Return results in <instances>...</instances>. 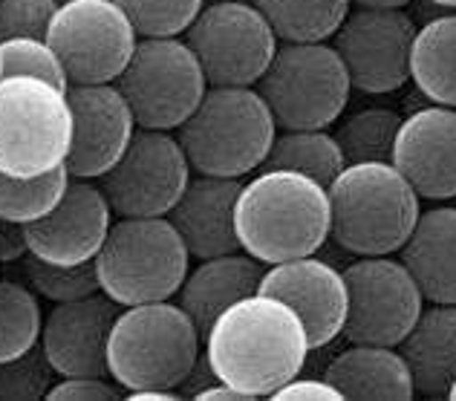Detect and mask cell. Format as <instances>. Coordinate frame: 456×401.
<instances>
[{"mask_svg": "<svg viewBox=\"0 0 456 401\" xmlns=\"http://www.w3.org/2000/svg\"><path fill=\"white\" fill-rule=\"evenodd\" d=\"M202 352L220 381L251 398H269L304 370L312 344L289 303L255 291L211 323L202 335Z\"/></svg>", "mask_w": 456, "mask_h": 401, "instance_id": "obj_1", "label": "cell"}, {"mask_svg": "<svg viewBox=\"0 0 456 401\" xmlns=\"http://www.w3.org/2000/svg\"><path fill=\"white\" fill-rule=\"evenodd\" d=\"M330 191L306 174L263 168L240 188V249L263 266L309 258L330 240Z\"/></svg>", "mask_w": 456, "mask_h": 401, "instance_id": "obj_2", "label": "cell"}, {"mask_svg": "<svg viewBox=\"0 0 456 401\" xmlns=\"http://www.w3.org/2000/svg\"><path fill=\"white\" fill-rule=\"evenodd\" d=\"M330 191V237L355 258L402 251L422 214V197L393 162H350Z\"/></svg>", "mask_w": 456, "mask_h": 401, "instance_id": "obj_3", "label": "cell"}, {"mask_svg": "<svg viewBox=\"0 0 456 401\" xmlns=\"http://www.w3.org/2000/svg\"><path fill=\"white\" fill-rule=\"evenodd\" d=\"M202 356V332L174 300L122 307L107 344L110 379L125 393L179 390Z\"/></svg>", "mask_w": 456, "mask_h": 401, "instance_id": "obj_4", "label": "cell"}, {"mask_svg": "<svg viewBox=\"0 0 456 401\" xmlns=\"http://www.w3.org/2000/svg\"><path fill=\"white\" fill-rule=\"evenodd\" d=\"M278 130L257 87H208L174 133L194 174L243 179L266 165Z\"/></svg>", "mask_w": 456, "mask_h": 401, "instance_id": "obj_5", "label": "cell"}, {"mask_svg": "<svg viewBox=\"0 0 456 401\" xmlns=\"http://www.w3.org/2000/svg\"><path fill=\"white\" fill-rule=\"evenodd\" d=\"M102 291L118 307L171 300L191 272V251L167 217H118L95 254Z\"/></svg>", "mask_w": 456, "mask_h": 401, "instance_id": "obj_6", "label": "cell"}, {"mask_svg": "<svg viewBox=\"0 0 456 401\" xmlns=\"http://www.w3.org/2000/svg\"><path fill=\"white\" fill-rule=\"evenodd\" d=\"M257 90L281 130H323L344 116L353 81L330 41L281 44Z\"/></svg>", "mask_w": 456, "mask_h": 401, "instance_id": "obj_7", "label": "cell"}, {"mask_svg": "<svg viewBox=\"0 0 456 401\" xmlns=\"http://www.w3.org/2000/svg\"><path fill=\"white\" fill-rule=\"evenodd\" d=\"M73 113L67 90L50 81L0 78V174L38 176L67 162Z\"/></svg>", "mask_w": 456, "mask_h": 401, "instance_id": "obj_8", "label": "cell"}, {"mask_svg": "<svg viewBox=\"0 0 456 401\" xmlns=\"http://www.w3.org/2000/svg\"><path fill=\"white\" fill-rule=\"evenodd\" d=\"M139 127L176 130L197 110L211 87L183 35L139 38L122 76L116 78Z\"/></svg>", "mask_w": 456, "mask_h": 401, "instance_id": "obj_9", "label": "cell"}, {"mask_svg": "<svg viewBox=\"0 0 456 401\" xmlns=\"http://www.w3.org/2000/svg\"><path fill=\"white\" fill-rule=\"evenodd\" d=\"M183 38L211 87H257L281 46L263 12L243 0L202 6Z\"/></svg>", "mask_w": 456, "mask_h": 401, "instance_id": "obj_10", "label": "cell"}, {"mask_svg": "<svg viewBox=\"0 0 456 401\" xmlns=\"http://www.w3.org/2000/svg\"><path fill=\"white\" fill-rule=\"evenodd\" d=\"M69 84H110L125 72L139 32L116 0H64L46 29Z\"/></svg>", "mask_w": 456, "mask_h": 401, "instance_id": "obj_11", "label": "cell"}, {"mask_svg": "<svg viewBox=\"0 0 456 401\" xmlns=\"http://www.w3.org/2000/svg\"><path fill=\"white\" fill-rule=\"evenodd\" d=\"M191 176L194 168L174 130L136 127L122 160L95 182L116 217H167Z\"/></svg>", "mask_w": 456, "mask_h": 401, "instance_id": "obj_12", "label": "cell"}, {"mask_svg": "<svg viewBox=\"0 0 456 401\" xmlns=\"http://www.w3.org/2000/svg\"><path fill=\"white\" fill-rule=\"evenodd\" d=\"M346 309L344 335L350 344L399 347L425 309V295L411 269L393 254L358 258L344 269Z\"/></svg>", "mask_w": 456, "mask_h": 401, "instance_id": "obj_13", "label": "cell"}, {"mask_svg": "<svg viewBox=\"0 0 456 401\" xmlns=\"http://www.w3.org/2000/svg\"><path fill=\"white\" fill-rule=\"evenodd\" d=\"M416 23L404 9H355L332 35L353 90L387 95L411 81Z\"/></svg>", "mask_w": 456, "mask_h": 401, "instance_id": "obj_14", "label": "cell"}, {"mask_svg": "<svg viewBox=\"0 0 456 401\" xmlns=\"http://www.w3.org/2000/svg\"><path fill=\"white\" fill-rule=\"evenodd\" d=\"M73 142L67 153V171L76 179H99L122 160L136 133V116L122 90L110 84H69Z\"/></svg>", "mask_w": 456, "mask_h": 401, "instance_id": "obj_15", "label": "cell"}, {"mask_svg": "<svg viewBox=\"0 0 456 401\" xmlns=\"http://www.w3.org/2000/svg\"><path fill=\"white\" fill-rule=\"evenodd\" d=\"M113 209L95 179H69L61 202L41 220L27 223L29 254L46 263L76 266L95 260L113 225Z\"/></svg>", "mask_w": 456, "mask_h": 401, "instance_id": "obj_16", "label": "cell"}, {"mask_svg": "<svg viewBox=\"0 0 456 401\" xmlns=\"http://www.w3.org/2000/svg\"><path fill=\"white\" fill-rule=\"evenodd\" d=\"M118 312L122 307L104 291L55 303L50 309L41 330V349L61 379H69V375L110 379L107 344H110V330Z\"/></svg>", "mask_w": 456, "mask_h": 401, "instance_id": "obj_17", "label": "cell"}, {"mask_svg": "<svg viewBox=\"0 0 456 401\" xmlns=\"http://www.w3.org/2000/svg\"><path fill=\"white\" fill-rule=\"evenodd\" d=\"M260 291L281 298L297 312L312 349L330 347L335 338L344 335L346 309H350L344 272L327 260H318L315 254L266 266Z\"/></svg>", "mask_w": 456, "mask_h": 401, "instance_id": "obj_18", "label": "cell"}, {"mask_svg": "<svg viewBox=\"0 0 456 401\" xmlns=\"http://www.w3.org/2000/svg\"><path fill=\"white\" fill-rule=\"evenodd\" d=\"M393 165L422 200L456 197V107L428 104L402 119Z\"/></svg>", "mask_w": 456, "mask_h": 401, "instance_id": "obj_19", "label": "cell"}, {"mask_svg": "<svg viewBox=\"0 0 456 401\" xmlns=\"http://www.w3.org/2000/svg\"><path fill=\"white\" fill-rule=\"evenodd\" d=\"M243 182L225 176L194 174L183 197L167 214L191 251V260H208L240 251L237 197Z\"/></svg>", "mask_w": 456, "mask_h": 401, "instance_id": "obj_20", "label": "cell"}, {"mask_svg": "<svg viewBox=\"0 0 456 401\" xmlns=\"http://www.w3.org/2000/svg\"><path fill=\"white\" fill-rule=\"evenodd\" d=\"M263 272H266V266L243 249L232 254H220V258L200 260L188 272L183 289L176 291V303L197 323V330L206 335L211 330V323L228 307H234L237 300L260 291Z\"/></svg>", "mask_w": 456, "mask_h": 401, "instance_id": "obj_21", "label": "cell"}, {"mask_svg": "<svg viewBox=\"0 0 456 401\" xmlns=\"http://www.w3.org/2000/svg\"><path fill=\"white\" fill-rule=\"evenodd\" d=\"M402 263L416 277L428 303H456V209L439 205L419 214L402 246Z\"/></svg>", "mask_w": 456, "mask_h": 401, "instance_id": "obj_22", "label": "cell"}, {"mask_svg": "<svg viewBox=\"0 0 456 401\" xmlns=\"http://www.w3.org/2000/svg\"><path fill=\"white\" fill-rule=\"evenodd\" d=\"M416 384L428 398H448L456 381V303H430L399 344Z\"/></svg>", "mask_w": 456, "mask_h": 401, "instance_id": "obj_23", "label": "cell"}, {"mask_svg": "<svg viewBox=\"0 0 456 401\" xmlns=\"http://www.w3.org/2000/svg\"><path fill=\"white\" fill-rule=\"evenodd\" d=\"M323 375L338 387L344 398L407 401L416 396L411 367L399 347L350 344L330 361Z\"/></svg>", "mask_w": 456, "mask_h": 401, "instance_id": "obj_24", "label": "cell"}, {"mask_svg": "<svg viewBox=\"0 0 456 401\" xmlns=\"http://www.w3.org/2000/svg\"><path fill=\"white\" fill-rule=\"evenodd\" d=\"M411 81L430 104L456 107V9L416 29Z\"/></svg>", "mask_w": 456, "mask_h": 401, "instance_id": "obj_25", "label": "cell"}, {"mask_svg": "<svg viewBox=\"0 0 456 401\" xmlns=\"http://www.w3.org/2000/svg\"><path fill=\"white\" fill-rule=\"evenodd\" d=\"M255 6L281 44H315L332 41L353 12V0H255Z\"/></svg>", "mask_w": 456, "mask_h": 401, "instance_id": "obj_26", "label": "cell"}, {"mask_svg": "<svg viewBox=\"0 0 456 401\" xmlns=\"http://www.w3.org/2000/svg\"><path fill=\"white\" fill-rule=\"evenodd\" d=\"M263 168H286V171L306 174L323 188H330L335 176L346 168V156L341 151L335 133L323 130H278L269 160Z\"/></svg>", "mask_w": 456, "mask_h": 401, "instance_id": "obj_27", "label": "cell"}, {"mask_svg": "<svg viewBox=\"0 0 456 401\" xmlns=\"http://www.w3.org/2000/svg\"><path fill=\"white\" fill-rule=\"evenodd\" d=\"M69 179L73 176H69L67 165H58L38 176L0 174V220L20 225L41 220L61 202Z\"/></svg>", "mask_w": 456, "mask_h": 401, "instance_id": "obj_28", "label": "cell"}, {"mask_svg": "<svg viewBox=\"0 0 456 401\" xmlns=\"http://www.w3.org/2000/svg\"><path fill=\"white\" fill-rule=\"evenodd\" d=\"M402 116L390 107H364L346 116L335 139L350 162H393V144L399 136Z\"/></svg>", "mask_w": 456, "mask_h": 401, "instance_id": "obj_29", "label": "cell"}, {"mask_svg": "<svg viewBox=\"0 0 456 401\" xmlns=\"http://www.w3.org/2000/svg\"><path fill=\"white\" fill-rule=\"evenodd\" d=\"M44 315L38 291L0 277V361L18 358L41 344Z\"/></svg>", "mask_w": 456, "mask_h": 401, "instance_id": "obj_30", "label": "cell"}, {"mask_svg": "<svg viewBox=\"0 0 456 401\" xmlns=\"http://www.w3.org/2000/svg\"><path fill=\"white\" fill-rule=\"evenodd\" d=\"M23 274H27V283L38 291L41 298L53 300V303H67V300H78L102 291L99 274H95V263H76V266H61V263H46L35 254H27L20 260Z\"/></svg>", "mask_w": 456, "mask_h": 401, "instance_id": "obj_31", "label": "cell"}, {"mask_svg": "<svg viewBox=\"0 0 456 401\" xmlns=\"http://www.w3.org/2000/svg\"><path fill=\"white\" fill-rule=\"evenodd\" d=\"M136 27L139 38H171L185 35L202 12V0H116Z\"/></svg>", "mask_w": 456, "mask_h": 401, "instance_id": "obj_32", "label": "cell"}, {"mask_svg": "<svg viewBox=\"0 0 456 401\" xmlns=\"http://www.w3.org/2000/svg\"><path fill=\"white\" fill-rule=\"evenodd\" d=\"M0 70H4V78L12 76H29V78H41L50 81L55 87L67 90L69 78L64 72L61 58L55 55L46 38H9L0 41Z\"/></svg>", "mask_w": 456, "mask_h": 401, "instance_id": "obj_33", "label": "cell"}, {"mask_svg": "<svg viewBox=\"0 0 456 401\" xmlns=\"http://www.w3.org/2000/svg\"><path fill=\"white\" fill-rule=\"evenodd\" d=\"M55 375L38 344L18 358L0 361V398H46Z\"/></svg>", "mask_w": 456, "mask_h": 401, "instance_id": "obj_34", "label": "cell"}, {"mask_svg": "<svg viewBox=\"0 0 456 401\" xmlns=\"http://www.w3.org/2000/svg\"><path fill=\"white\" fill-rule=\"evenodd\" d=\"M58 0H0V41L46 38Z\"/></svg>", "mask_w": 456, "mask_h": 401, "instance_id": "obj_35", "label": "cell"}, {"mask_svg": "<svg viewBox=\"0 0 456 401\" xmlns=\"http://www.w3.org/2000/svg\"><path fill=\"white\" fill-rule=\"evenodd\" d=\"M125 390L113 379H95V375H69L50 387L46 398L64 401V398H122Z\"/></svg>", "mask_w": 456, "mask_h": 401, "instance_id": "obj_36", "label": "cell"}, {"mask_svg": "<svg viewBox=\"0 0 456 401\" xmlns=\"http://www.w3.org/2000/svg\"><path fill=\"white\" fill-rule=\"evenodd\" d=\"M272 401H301V398H318V401H341V390L335 387L327 375L323 379H312V375L297 372L295 379L281 384L278 390L269 396Z\"/></svg>", "mask_w": 456, "mask_h": 401, "instance_id": "obj_37", "label": "cell"}, {"mask_svg": "<svg viewBox=\"0 0 456 401\" xmlns=\"http://www.w3.org/2000/svg\"><path fill=\"white\" fill-rule=\"evenodd\" d=\"M27 254H29V246H27V228H23L20 223L0 220V263L23 260Z\"/></svg>", "mask_w": 456, "mask_h": 401, "instance_id": "obj_38", "label": "cell"}, {"mask_svg": "<svg viewBox=\"0 0 456 401\" xmlns=\"http://www.w3.org/2000/svg\"><path fill=\"white\" fill-rule=\"evenodd\" d=\"M194 398H197V401H234V398H240V401H251V396H246L243 390H237V387L225 384V381H214V384H208V387H202V390H200Z\"/></svg>", "mask_w": 456, "mask_h": 401, "instance_id": "obj_39", "label": "cell"}, {"mask_svg": "<svg viewBox=\"0 0 456 401\" xmlns=\"http://www.w3.org/2000/svg\"><path fill=\"white\" fill-rule=\"evenodd\" d=\"M125 396H127V401H176V398H183L179 390H134Z\"/></svg>", "mask_w": 456, "mask_h": 401, "instance_id": "obj_40", "label": "cell"}, {"mask_svg": "<svg viewBox=\"0 0 456 401\" xmlns=\"http://www.w3.org/2000/svg\"><path fill=\"white\" fill-rule=\"evenodd\" d=\"M413 0H353L355 9H404Z\"/></svg>", "mask_w": 456, "mask_h": 401, "instance_id": "obj_41", "label": "cell"}, {"mask_svg": "<svg viewBox=\"0 0 456 401\" xmlns=\"http://www.w3.org/2000/svg\"><path fill=\"white\" fill-rule=\"evenodd\" d=\"M428 4H434V6H442V9H456V0H428Z\"/></svg>", "mask_w": 456, "mask_h": 401, "instance_id": "obj_42", "label": "cell"}, {"mask_svg": "<svg viewBox=\"0 0 456 401\" xmlns=\"http://www.w3.org/2000/svg\"><path fill=\"white\" fill-rule=\"evenodd\" d=\"M448 398H451V401H456V381L451 384V390H448Z\"/></svg>", "mask_w": 456, "mask_h": 401, "instance_id": "obj_43", "label": "cell"}, {"mask_svg": "<svg viewBox=\"0 0 456 401\" xmlns=\"http://www.w3.org/2000/svg\"><path fill=\"white\" fill-rule=\"evenodd\" d=\"M0 78H4V70H0Z\"/></svg>", "mask_w": 456, "mask_h": 401, "instance_id": "obj_44", "label": "cell"}, {"mask_svg": "<svg viewBox=\"0 0 456 401\" xmlns=\"http://www.w3.org/2000/svg\"><path fill=\"white\" fill-rule=\"evenodd\" d=\"M58 4H64V0H58Z\"/></svg>", "mask_w": 456, "mask_h": 401, "instance_id": "obj_45", "label": "cell"}]
</instances>
